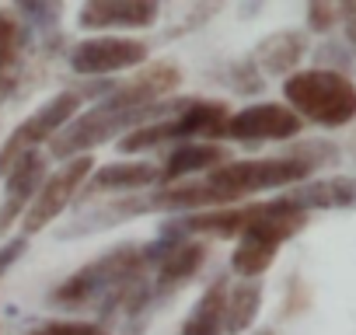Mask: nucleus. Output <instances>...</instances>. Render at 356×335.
<instances>
[{"instance_id": "obj_1", "label": "nucleus", "mask_w": 356, "mask_h": 335, "mask_svg": "<svg viewBox=\"0 0 356 335\" xmlns=\"http://www.w3.org/2000/svg\"><path fill=\"white\" fill-rule=\"evenodd\" d=\"M175 245L182 241H168V238H157V241H147V245H115L112 252L98 255L95 262L81 265L77 272H70L53 293L49 300L60 304V307H77L98 293H108L129 279H140L147 276V265L154 259H164Z\"/></svg>"}, {"instance_id": "obj_2", "label": "nucleus", "mask_w": 356, "mask_h": 335, "mask_svg": "<svg viewBox=\"0 0 356 335\" xmlns=\"http://www.w3.org/2000/svg\"><path fill=\"white\" fill-rule=\"evenodd\" d=\"M283 98L286 108H293L300 119L325 129H339L356 119V84L346 74L325 67L290 74L283 81Z\"/></svg>"}, {"instance_id": "obj_3", "label": "nucleus", "mask_w": 356, "mask_h": 335, "mask_svg": "<svg viewBox=\"0 0 356 335\" xmlns=\"http://www.w3.org/2000/svg\"><path fill=\"white\" fill-rule=\"evenodd\" d=\"M115 91V84H95V88H63L60 95H53L46 105H39L22 126L11 129V136L0 143V175L11 172V164L25 154H32L39 143H49L53 136H60L77 115H81V105L91 98V95H108Z\"/></svg>"}, {"instance_id": "obj_4", "label": "nucleus", "mask_w": 356, "mask_h": 335, "mask_svg": "<svg viewBox=\"0 0 356 335\" xmlns=\"http://www.w3.org/2000/svg\"><path fill=\"white\" fill-rule=\"evenodd\" d=\"M307 168L293 157H255V161H227L203 175V182L213 189L220 206H238V199L269 193V189H293L307 182Z\"/></svg>"}, {"instance_id": "obj_5", "label": "nucleus", "mask_w": 356, "mask_h": 335, "mask_svg": "<svg viewBox=\"0 0 356 335\" xmlns=\"http://www.w3.org/2000/svg\"><path fill=\"white\" fill-rule=\"evenodd\" d=\"M227 122H231V108L227 101L217 98H189V105L182 112H175L168 119H154L147 126H136L133 133H126L115 147L122 154H140L161 143H175V140H193V136H227Z\"/></svg>"}, {"instance_id": "obj_6", "label": "nucleus", "mask_w": 356, "mask_h": 335, "mask_svg": "<svg viewBox=\"0 0 356 335\" xmlns=\"http://www.w3.org/2000/svg\"><path fill=\"white\" fill-rule=\"evenodd\" d=\"M95 172V157L91 154H84V157H74V161H67L60 172H53L46 182H42V189L35 193V199L29 203V210H25V217H22V238H32V234H39L42 227H49L70 203H74V196L81 193V186H84V179Z\"/></svg>"}, {"instance_id": "obj_7", "label": "nucleus", "mask_w": 356, "mask_h": 335, "mask_svg": "<svg viewBox=\"0 0 356 335\" xmlns=\"http://www.w3.org/2000/svg\"><path fill=\"white\" fill-rule=\"evenodd\" d=\"M150 46L143 39H122V35H95L81 39L70 49V70L81 77H112L129 67H147Z\"/></svg>"}, {"instance_id": "obj_8", "label": "nucleus", "mask_w": 356, "mask_h": 335, "mask_svg": "<svg viewBox=\"0 0 356 335\" xmlns=\"http://www.w3.org/2000/svg\"><path fill=\"white\" fill-rule=\"evenodd\" d=\"M304 129V119L280 105V101H259L248 105L241 112H231L227 122V136L241 140V143H259V140H293Z\"/></svg>"}, {"instance_id": "obj_9", "label": "nucleus", "mask_w": 356, "mask_h": 335, "mask_svg": "<svg viewBox=\"0 0 356 335\" xmlns=\"http://www.w3.org/2000/svg\"><path fill=\"white\" fill-rule=\"evenodd\" d=\"M175 88H182V70L175 63H147L133 81L115 84V91H108L102 101L112 108H150L171 98Z\"/></svg>"}, {"instance_id": "obj_10", "label": "nucleus", "mask_w": 356, "mask_h": 335, "mask_svg": "<svg viewBox=\"0 0 356 335\" xmlns=\"http://www.w3.org/2000/svg\"><path fill=\"white\" fill-rule=\"evenodd\" d=\"M4 179H8V186H4V203H0V234H4L8 227H15V220L25 217L29 203L42 189V182H46V157L39 150L18 157Z\"/></svg>"}, {"instance_id": "obj_11", "label": "nucleus", "mask_w": 356, "mask_h": 335, "mask_svg": "<svg viewBox=\"0 0 356 335\" xmlns=\"http://www.w3.org/2000/svg\"><path fill=\"white\" fill-rule=\"evenodd\" d=\"M161 8L154 0H91L81 8L77 22L84 28H150Z\"/></svg>"}, {"instance_id": "obj_12", "label": "nucleus", "mask_w": 356, "mask_h": 335, "mask_svg": "<svg viewBox=\"0 0 356 335\" xmlns=\"http://www.w3.org/2000/svg\"><path fill=\"white\" fill-rule=\"evenodd\" d=\"M280 199L290 203L300 213H311V210H356V179L353 175H332V179L300 182Z\"/></svg>"}, {"instance_id": "obj_13", "label": "nucleus", "mask_w": 356, "mask_h": 335, "mask_svg": "<svg viewBox=\"0 0 356 335\" xmlns=\"http://www.w3.org/2000/svg\"><path fill=\"white\" fill-rule=\"evenodd\" d=\"M25 49H29V25L18 11H0V98L15 95L25 74Z\"/></svg>"}, {"instance_id": "obj_14", "label": "nucleus", "mask_w": 356, "mask_h": 335, "mask_svg": "<svg viewBox=\"0 0 356 335\" xmlns=\"http://www.w3.org/2000/svg\"><path fill=\"white\" fill-rule=\"evenodd\" d=\"M304 53H307V35H304V32H293V28H283V32L266 35V39L255 46L252 63H255L262 74L290 77V74H297V63L304 60Z\"/></svg>"}, {"instance_id": "obj_15", "label": "nucleus", "mask_w": 356, "mask_h": 335, "mask_svg": "<svg viewBox=\"0 0 356 335\" xmlns=\"http://www.w3.org/2000/svg\"><path fill=\"white\" fill-rule=\"evenodd\" d=\"M220 164H227V150L220 143H178L161 168V182H189L196 172H213Z\"/></svg>"}, {"instance_id": "obj_16", "label": "nucleus", "mask_w": 356, "mask_h": 335, "mask_svg": "<svg viewBox=\"0 0 356 335\" xmlns=\"http://www.w3.org/2000/svg\"><path fill=\"white\" fill-rule=\"evenodd\" d=\"M207 252H210L207 241H182V245H175L161 259V269H157V279H154V297H164V293L178 290L186 279H193L203 269Z\"/></svg>"}, {"instance_id": "obj_17", "label": "nucleus", "mask_w": 356, "mask_h": 335, "mask_svg": "<svg viewBox=\"0 0 356 335\" xmlns=\"http://www.w3.org/2000/svg\"><path fill=\"white\" fill-rule=\"evenodd\" d=\"M154 182H161V168H154L147 161H115V164H105L91 175L88 196H95V193H136V189H147Z\"/></svg>"}, {"instance_id": "obj_18", "label": "nucleus", "mask_w": 356, "mask_h": 335, "mask_svg": "<svg viewBox=\"0 0 356 335\" xmlns=\"http://www.w3.org/2000/svg\"><path fill=\"white\" fill-rule=\"evenodd\" d=\"M224 307H227V279H213L203 297L196 300L193 314L182 325V335H220L224 332Z\"/></svg>"}, {"instance_id": "obj_19", "label": "nucleus", "mask_w": 356, "mask_h": 335, "mask_svg": "<svg viewBox=\"0 0 356 335\" xmlns=\"http://www.w3.org/2000/svg\"><path fill=\"white\" fill-rule=\"evenodd\" d=\"M262 307V283L259 279H245L234 290H227V307H224V332L241 335L255 325Z\"/></svg>"}, {"instance_id": "obj_20", "label": "nucleus", "mask_w": 356, "mask_h": 335, "mask_svg": "<svg viewBox=\"0 0 356 335\" xmlns=\"http://www.w3.org/2000/svg\"><path fill=\"white\" fill-rule=\"evenodd\" d=\"M276 245L269 241H259V238H241V245L234 248L231 255V269L241 276V279H259L273 262H276Z\"/></svg>"}, {"instance_id": "obj_21", "label": "nucleus", "mask_w": 356, "mask_h": 335, "mask_svg": "<svg viewBox=\"0 0 356 335\" xmlns=\"http://www.w3.org/2000/svg\"><path fill=\"white\" fill-rule=\"evenodd\" d=\"M286 157L300 161L307 172H318V168H328V164L339 161V147L328 143V140H304V143H293L286 150Z\"/></svg>"}, {"instance_id": "obj_22", "label": "nucleus", "mask_w": 356, "mask_h": 335, "mask_svg": "<svg viewBox=\"0 0 356 335\" xmlns=\"http://www.w3.org/2000/svg\"><path fill=\"white\" fill-rule=\"evenodd\" d=\"M29 335H108V332L95 321H46Z\"/></svg>"}, {"instance_id": "obj_23", "label": "nucleus", "mask_w": 356, "mask_h": 335, "mask_svg": "<svg viewBox=\"0 0 356 335\" xmlns=\"http://www.w3.org/2000/svg\"><path fill=\"white\" fill-rule=\"evenodd\" d=\"M339 25V4H307V28L328 35Z\"/></svg>"}, {"instance_id": "obj_24", "label": "nucleus", "mask_w": 356, "mask_h": 335, "mask_svg": "<svg viewBox=\"0 0 356 335\" xmlns=\"http://www.w3.org/2000/svg\"><path fill=\"white\" fill-rule=\"evenodd\" d=\"M231 77H234V91H245V95L262 91V77H259V67H255L252 60L238 63V67L231 70Z\"/></svg>"}, {"instance_id": "obj_25", "label": "nucleus", "mask_w": 356, "mask_h": 335, "mask_svg": "<svg viewBox=\"0 0 356 335\" xmlns=\"http://www.w3.org/2000/svg\"><path fill=\"white\" fill-rule=\"evenodd\" d=\"M25 248H29V238H22V234H18V238H11L8 245H0V279H4V276H8V269L25 255Z\"/></svg>"}, {"instance_id": "obj_26", "label": "nucleus", "mask_w": 356, "mask_h": 335, "mask_svg": "<svg viewBox=\"0 0 356 335\" xmlns=\"http://www.w3.org/2000/svg\"><path fill=\"white\" fill-rule=\"evenodd\" d=\"M304 307H307V286L293 276V279H290V286H286V304H283V314L290 318V314H300Z\"/></svg>"}, {"instance_id": "obj_27", "label": "nucleus", "mask_w": 356, "mask_h": 335, "mask_svg": "<svg viewBox=\"0 0 356 335\" xmlns=\"http://www.w3.org/2000/svg\"><path fill=\"white\" fill-rule=\"evenodd\" d=\"M22 15L35 18V22H56L60 18V4H22Z\"/></svg>"}, {"instance_id": "obj_28", "label": "nucleus", "mask_w": 356, "mask_h": 335, "mask_svg": "<svg viewBox=\"0 0 356 335\" xmlns=\"http://www.w3.org/2000/svg\"><path fill=\"white\" fill-rule=\"evenodd\" d=\"M339 25L346 28V39L356 46V0L353 4H339Z\"/></svg>"}, {"instance_id": "obj_29", "label": "nucleus", "mask_w": 356, "mask_h": 335, "mask_svg": "<svg viewBox=\"0 0 356 335\" xmlns=\"http://www.w3.org/2000/svg\"><path fill=\"white\" fill-rule=\"evenodd\" d=\"M259 335H276V332H269V328H266V332H259Z\"/></svg>"}]
</instances>
